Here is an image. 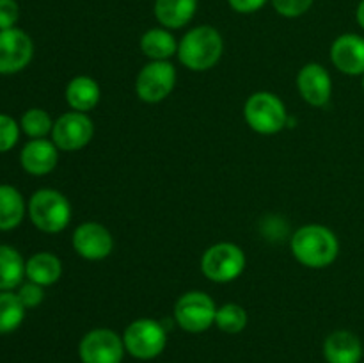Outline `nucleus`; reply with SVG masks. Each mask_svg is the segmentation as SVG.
Segmentation results:
<instances>
[{
  "label": "nucleus",
  "mask_w": 364,
  "mask_h": 363,
  "mask_svg": "<svg viewBox=\"0 0 364 363\" xmlns=\"http://www.w3.org/2000/svg\"><path fill=\"white\" fill-rule=\"evenodd\" d=\"M176 68L169 60H149L135 78V93L146 103H160L176 85Z\"/></svg>",
  "instance_id": "8"
},
{
  "label": "nucleus",
  "mask_w": 364,
  "mask_h": 363,
  "mask_svg": "<svg viewBox=\"0 0 364 363\" xmlns=\"http://www.w3.org/2000/svg\"><path fill=\"white\" fill-rule=\"evenodd\" d=\"M245 269V255L233 242H217L201 256V270L213 283H230Z\"/></svg>",
  "instance_id": "6"
},
{
  "label": "nucleus",
  "mask_w": 364,
  "mask_h": 363,
  "mask_svg": "<svg viewBox=\"0 0 364 363\" xmlns=\"http://www.w3.org/2000/svg\"><path fill=\"white\" fill-rule=\"evenodd\" d=\"M41 285L34 283V281H25V283L20 285L18 288V298L23 302L25 308H36V306L41 305L43 298H45V292H43Z\"/></svg>",
  "instance_id": "28"
},
{
  "label": "nucleus",
  "mask_w": 364,
  "mask_h": 363,
  "mask_svg": "<svg viewBox=\"0 0 364 363\" xmlns=\"http://www.w3.org/2000/svg\"><path fill=\"white\" fill-rule=\"evenodd\" d=\"M361 363H364V362H361Z\"/></svg>",
  "instance_id": "33"
},
{
  "label": "nucleus",
  "mask_w": 364,
  "mask_h": 363,
  "mask_svg": "<svg viewBox=\"0 0 364 363\" xmlns=\"http://www.w3.org/2000/svg\"><path fill=\"white\" fill-rule=\"evenodd\" d=\"M269 2L270 0H228L231 9H233L235 13H240V14L256 13V11L263 9Z\"/></svg>",
  "instance_id": "30"
},
{
  "label": "nucleus",
  "mask_w": 364,
  "mask_h": 363,
  "mask_svg": "<svg viewBox=\"0 0 364 363\" xmlns=\"http://www.w3.org/2000/svg\"><path fill=\"white\" fill-rule=\"evenodd\" d=\"M198 0H155L153 13L162 27L176 31L191 23L198 13Z\"/></svg>",
  "instance_id": "17"
},
{
  "label": "nucleus",
  "mask_w": 364,
  "mask_h": 363,
  "mask_svg": "<svg viewBox=\"0 0 364 363\" xmlns=\"http://www.w3.org/2000/svg\"><path fill=\"white\" fill-rule=\"evenodd\" d=\"M20 20V6L16 0H0V31L13 28Z\"/></svg>",
  "instance_id": "29"
},
{
  "label": "nucleus",
  "mask_w": 364,
  "mask_h": 363,
  "mask_svg": "<svg viewBox=\"0 0 364 363\" xmlns=\"http://www.w3.org/2000/svg\"><path fill=\"white\" fill-rule=\"evenodd\" d=\"M247 312L244 306L237 305V302H226V305L219 306L215 313V326L219 327L223 333L237 335L245 330L247 326Z\"/></svg>",
  "instance_id": "24"
},
{
  "label": "nucleus",
  "mask_w": 364,
  "mask_h": 363,
  "mask_svg": "<svg viewBox=\"0 0 364 363\" xmlns=\"http://www.w3.org/2000/svg\"><path fill=\"white\" fill-rule=\"evenodd\" d=\"M277 14L284 18H299L308 13L315 0H270Z\"/></svg>",
  "instance_id": "27"
},
{
  "label": "nucleus",
  "mask_w": 364,
  "mask_h": 363,
  "mask_svg": "<svg viewBox=\"0 0 364 363\" xmlns=\"http://www.w3.org/2000/svg\"><path fill=\"white\" fill-rule=\"evenodd\" d=\"M363 91H364V75H363Z\"/></svg>",
  "instance_id": "32"
},
{
  "label": "nucleus",
  "mask_w": 364,
  "mask_h": 363,
  "mask_svg": "<svg viewBox=\"0 0 364 363\" xmlns=\"http://www.w3.org/2000/svg\"><path fill=\"white\" fill-rule=\"evenodd\" d=\"M217 306L206 292L191 290L178 298L174 320L187 333H203L215 324Z\"/></svg>",
  "instance_id": "7"
},
{
  "label": "nucleus",
  "mask_w": 364,
  "mask_h": 363,
  "mask_svg": "<svg viewBox=\"0 0 364 363\" xmlns=\"http://www.w3.org/2000/svg\"><path fill=\"white\" fill-rule=\"evenodd\" d=\"M59 162V148L48 139H31L21 148L20 164L28 174L45 177L52 173Z\"/></svg>",
  "instance_id": "15"
},
{
  "label": "nucleus",
  "mask_w": 364,
  "mask_h": 363,
  "mask_svg": "<svg viewBox=\"0 0 364 363\" xmlns=\"http://www.w3.org/2000/svg\"><path fill=\"white\" fill-rule=\"evenodd\" d=\"M355 20H358L359 27L364 31V0L358 4V9H355Z\"/></svg>",
  "instance_id": "31"
},
{
  "label": "nucleus",
  "mask_w": 364,
  "mask_h": 363,
  "mask_svg": "<svg viewBox=\"0 0 364 363\" xmlns=\"http://www.w3.org/2000/svg\"><path fill=\"white\" fill-rule=\"evenodd\" d=\"M323 358L327 363H361V338L348 330L333 331L323 342Z\"/></svg>",
  "instance_id": "16"
},
{
  "label": "nucleus",
  "mask_w": 364,
  "mask_h": 363,
  "mask_svg": "<svg viewBox=\"0 0 364 363\" xmlns=\"http://www.w3.org/2000/svg\"><path fill=\"white\" fill-rule=\"evenodd\" d=\"M297 89L308 105L323 107L333 95V80L322 64L308 63L297 73Z\"/></svg>",
  "instance_id": "13"
},
{
  "label": "nucleus",
  "mask_w": 364,
  "mask_h": 363,
  "mask_svg": "<svg viewBox=\"0 0 364 363\" xmlns=\"http://www.w3.org/2000/svg\"><path fill=\"white\" fill-rule=\"evenodd\" d=\"M331 60L334 68L350 77L364 75V38L354 32L338 36L331 45Z\"/></svg>",
  "instance_id": "14"
},
{
  "label": "nucleus",
  "mask_w": 364,
  "mask_h": 363,
  "mask_svg": "<svg viewBox=\"0 0 364 363\" xmlns=\"http://www.w3.org/2000/svg\"><path fill=\"white\" fill-rule=\"evenodd\" d=\"M123 337L109 327H96L85 333L78 344V358L82 363H123Z\"/></svg>",
  "instance_id": "9"
},
{
  "label": "nucleus",
  "mask_w": 364,
  "mask_h": 363,
  "mask_svg": "<svg viewBox=\"0 0 364 363\" xmlns=\"http://www.w3.org/2000/svg\"><path fill=\"white\" fill-rule=\"evenodd\" d=\"M95 135V123L85 112L63 114L57 117L52 128V141L63 152H78L91 142Z\"/></svg>",
  "instance_id": "10"
},
{
  "label": "nucleus",
  "mask_w": 364,
  "mask_h": 363,
  "mask_svg": "<svg viewBox=\"0 0 364 363\" xmlns=\"http://www.w3.org/2000/svg\"><path fill=\"white\" fill-rule=\"evenodd\" d=\"M27 212L32 224L45 233H59L71 221L70 201L55 189L36 191L28 199Z\"/></svg>",
  "instance_id": "3"
},
{
  "label": "nucleus",
  "mask_w": 364,
  "mask_h": 363,
  "mask_svg": "<svg viewBox=\"0 0 364 363\" xmlns=\"http://www.w3.org/2000/svg\"><path fill=\"white\" fill-rule=\"evenodd\" d=\"M290 249L295 260L304 267L323 269L336 262L340 241L336 233L323 224H304L291 235Z\"/></svg>",
  "instance_id": "1"
},
{
  "label": "nucleus",
  "mask_w": 364,
  "mask_h": 363,
  "mask_svg": "<svg viewBox=\"0 0 364 363\" xmlns=\"http://www.w3.org/2000/svg\"><path fill=\"white\" fill-rule=\"evenodd\" d=\"M66 102L77 112H85L95 109L102 98V91H100L98 82L87 75H78V77L71 78L66 85Z\"/></svg>",
  "instance_id": "18"
},
{
  "label": "nucleus",
  "mask_w": 364,
  "mask_h": 363,
  "mask_svg": "<svg viewBox=\"0 0 364 363\" xmlns=\"http://www.w3.org/2000/svg\"><path fill=\"white\" fill-rule=\"evenodd\" d=\"M71 242L77 255L91 262L107 258L114 249L112 233L103 224L95 223V221L78 224L75 228Z\"/></svg>",
  "instance_id": "12"
},
{
  "label": "nucleus",
  "mask_w": 364,
  "mask_h": 363,
  "mask_svg": "<svg viewBox=\"0 0 364 363\" xmlns=\"http://www.w3.org/2000/svg\"><path fill=\"white\" fill-rule=\"evenodd\" d=\"M25 212L27 205L21 192L13 185H0V231H11L20 226Z\"/></svg>",
  "instance_id": "21"
},
{
  "label": "nucleus",
  "mask_w": 364,
  "mask_h": 363,
  "mask_svg": "<svg viewBox=\"0 0 364 363\" xmlns=\"http://www.w3.org/2000/svg\"><path fill=\"white\" fill-rule=\"evenodd\" d=\"M25 276L28 281H34L41 287H50L63 276V263H60L59 256H55L53 253H34L25 262Z\"/></svg>",
  "instance_id": "19"
},
{
  "label": "nucleus",
  "mask_w": 364,
  "mask_h": 363,
  "mask_svg": "<svg viewBox=\"0 0 364 363\" xmlns=\"http://www.w3.org/2000/svg\"><path fill=\"white\" fill-rule=\"evenodd\" d=\"M124 349L135 359H155L167 345V331L159 320L137 319L127 326L123 333Z\"/></svg>",
  "instance_id": "5"
},
{
  "label": "nucleus",
  "mask_w": 364,
  "mask_h": 363,
  "mask_svg": "<svg viewBox=\"0 0 364 363\" xmlns=\"http://www.w3.org/2000/svg\"><path fill=\"white\" fill-rule=\"evenodd\" d=\"M244 117L258 134L274 135L287 127L290 116L279 96L270 91H258L252 93L245 102Z\"/></svg>",
  "instance_id": "4"
},
{
  "label": "nucleus",
  "mask_w": 364,
  "mask_h": 363,
  "mask_svg": "<svg viewBox=\"0 0 364 363\" xmlns=\"http://www.w3.org/2000/svg\"><path fill=\"white\" fill-rule=\"evenodd\" d=\"M20 139V125L7 114H0V153H6L16 146Z\"/></svg>",
  "instance_id": "26"
},
{
  "label": "nucleus",
  "mask_w": 364,
  "mask_h": 363,
  "mask_svg": "<svg viewBox=\"0 0 364 363\" xmlns=\"http://www.w3.org/2000/svg\"><path fill=\"white\" fill-rule=\"evenodd\" d=\"M142 53L151 60H169L171 57L178 53V41L173 32L166 27L148 28L141 36Z\"/></svg>",
  "instance_id": "20"
},
{
  "label": "nucleus",
  "mask_w": 364,
  "mask_h": 363,
  "mask_svg": "<svg viewBox=\"0 0 364 363\" xmlns=\"http://www.w3.org/2000/svg\"><path fill=\"white\" fill-rule=\"evenodd\" d=\"M25 278V260L13 246L0 244V292L20 287Z\"/></svg>",
  "instance_id": "22"
},
{
  "label": "nucleus",
  "mask_w": 364,
  "mask_h": 363,
  "mask_svg": "<svg viewBox=\"0 0 364 363\" xmlns=\"http://www.w3.org/2000/svg\"><path fill=\"white\" fill-rule=\"evenodd\" d=\"M34 57V43L21 28L0 31V75H13L25 70Z\"/></svg>",
  "instance_id": "11"
},
{
  "label": "nucleus",
  "mask_w": 364,
  "mask_h": 363,
  "mask_svg": "<svg viewBox=\"0 0 364 363\" xmlns=\"http://www.w3.org/2000/svg\"><path fill=\"white\" fill-rule=\"evenodd\" d=\"M224 53V39L212 25H198L178 43V59L191 71H208Z\"/></svg>",
  "instance_id": "2"
},
{
  "label": "nucleus",
  "mask_w": 364,
  "mask_h": 363,
  "mask_svg": "<svg viewBox=\"0 0 364 363\" xmlns=\"http://www.w3.org/2000/svg\"><path fill=\"white\" fill-rule=\"evenodd\" d=\"M25 306L13 290L0 292V335L13 333L25 319Z\"/></svg>",
  "instance_id": "23"
},
{
  "label": "nucleus",
  "mask_w": 364,
  "mask_h": 363,
  "mask_svg": "<svg viewBox=\"0 0 364 363\" xmlns=\"http://www.w3.org/2000/svg\"><path fill=\"white\" fill-rule=\"evenodd\" d=\"M20 128L31 139H45L46 135L52 134L53 121L45 109L34 107V109L25 110L20 120Z\"/></svg>",
  "instance_id": "25"
}]
</instances>
